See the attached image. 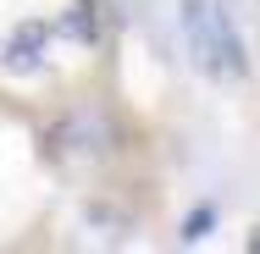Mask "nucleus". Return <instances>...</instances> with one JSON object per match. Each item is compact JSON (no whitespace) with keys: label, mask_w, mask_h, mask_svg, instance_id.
Here are the masks:
<instances>
[{"label":"nucleus","mask_w":260,"mask_h":254,"mask_svg":"<svg viewBox=\"0 0 260 254\" xmlns=\"http://www.w3.org/2000/svg\"><path fill=\"white\" fill-rule=\"evenodd\" d=\"M105 22H111V11H100V0H72L67 17H61V33L78 39V45H94L105 33Z\"/></svg>","instance_id":"4"},{"label":"nucleus","mask_w":260,"mask_h":254,"mask_svg":"<svg viewBox=\"0 0 260 254\" xmlns=\"http://www.w3.org/2000/svg\"><path fill=\"white\" fill-rule=\"evenodd\" d=\"M55 144H61V155H72V160H89V155H100L111 144V127H105V116H94V111H78V116H67L55 127Z\"/></svg>","instance_id":"3"},{"label":"nucleus","mask_w":260,"mask_h":254,"mask_svg":"<svg viewBox=\"0 0 260 254\" xmlns=\"http://www.w3.org/2000/svg\"><path fill=\"white\" fill-rule=\"evenodd\" d=\"M210 227H216V210H194V215H188V227H183V243L210 238Z\"/></svg>","instance_id":"5"},{"label":"nucleus","mask_w":260,"mask_h":254,"mask_svg":"<svg viewBox=\"0 0 260 254\" xmlns=\"http://www.w3.org/2000/svg\"><path fill=\"white\" fill-rule=\"evenodd\" d=\"M249 249H260V232H249Z\"/></svg>","instance_id":"6"},{"label":"nucleus","mask_w":260,"mask_h":254,"mask_svg":"<svg viewBox=\"0 0 260 254\" xmlns=\"http://www.w3.org/2000/svg\"><path fill=\"white\" fill-rule=\"evenodd\" d=\"M45 45H50V22H17L0 39V72H11V78L39 72L45 66Z\"/></svg>","instance_id":"2"},{"label":"nucleus","mask_w":260,"mask_h":254,"mask_svg":"<svg viewBox=\"0 0 260 254\" xmlns=\"http://www.w3.org/2000/svg\"><path fill=\"white\" fill-rule=\"evenodd\" d=\"M177 22H183V39H188V55L200 61V72L227 78V83H238V78L249 72V55H244L233 22H227V11H221L216 0H183V6H177Z\"/></svg>","instance_id":"1"}]
</instances>
